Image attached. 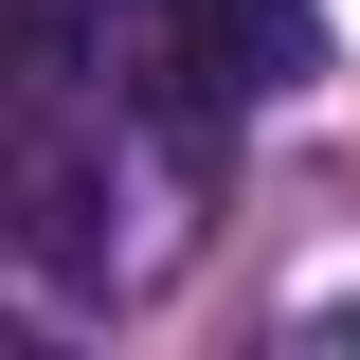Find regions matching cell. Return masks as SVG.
<instances>
[{
	"mask_svg": "<svg viewBox=\"0 0 360 360\" xmlns=\"http://www.w3.org/2000/svg\"><path fill=\"white\" fill-rule=\"evenodd\" d=\"M0 234L54 270V288H108V162L54 90H0Z\"/></svg>",
	"mask_w": 360,
	"mask_h": 360,
	"instance_id": "obj_1",
	"label": "cell"
},
{
	"mask_svg": "<svg viewBox=\"0 0 360 360\" xmlns=\"http://www.w3.org/2000/svg\"><path fill=\"white\" fill-rule=\"evenodd\" d=\"M324 72V18L307 0H180V90H217V108H270V90Z\"/></svg>",
	"mask_w": 360,
	"mask_h": 360,
	"instance_id": "obj_2",
	"label": "cell"
},
{
	"mask_svg": "<svg viewBox=\"0 0 360 360\" xmlns=\"http://www.w3.org/2000/svg\"><path fill=\"white\" fill-rule=\"evenodd\" d=\"M72 54L108 90H180V0H72Z\"/></svg>",
	"mask_w": 360,
	"mask_h": 360,
	"instance_id": "obj_3",
	"label": "cell"
}]
</instances>
